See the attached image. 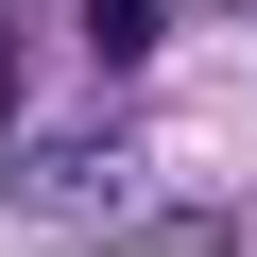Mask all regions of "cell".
<instances>
[{"label": "cell", "mask_w": 257, "mask_h": 257, "mask_svg": "<svg viewBox=\"0 0 257 257\" xmlns=\"http://www.w3.org/2000/svg\"><path fill=\"white\" fill-rule=\"evenodd\" d=\"M35 206H52V223H86V206H138V172H120L103 138H69V155H35Z\"/></svg>", "instance_id": "1"}, {"label": "cell", "mask_w": 257, "mask_h": 257, "mask_svg": "<svg viewBox=\"0 0 257 257\" xmlns=\"http://www.w3.org/2000/svg\"><path fill=\"white\" fill-rule=\"evenodd\" d=\"M155 18H172V0H86V52H103V69H138V52H155Z\"/></svg>", "instance_id": "2"}, {"label": "cell", "mask_w": 257, "mask_h": 257, "mask_svg": "<svg viewBox=\"0 0 257 257\" xmlns=\"http://www.w3.org/2000/svg\"><path fill=\"white\" fill-rule=\"evenodd\" d=\"M0 120H18V35H0Z\"/></svg>", "instance_id": "3"}]
</instances>
